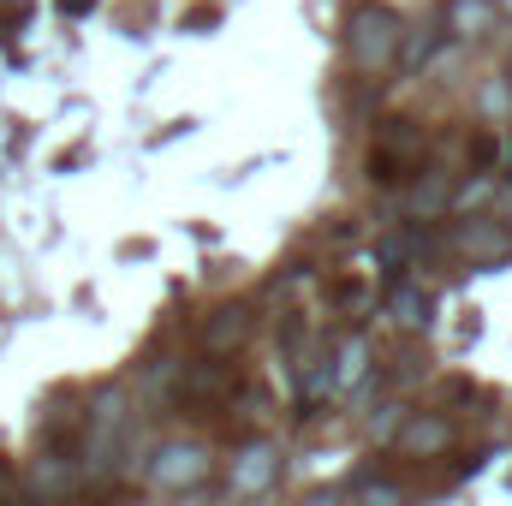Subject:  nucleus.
Wrapping results in <instances>:
<instances>
[{
  "label": "nucleus",
  "mask_w": 512,
  "mask_h": 506,
  "mask_svg": "<svg viewBox=\"0 0 512 506\" xmlns=\"http://www.w3.org/2000/svg\"><path fill=\"white\" fill-rule=\"evenodd\" d=\"M399 36H405V18L387 0H364L346 18V54L364 78H382V72L399 66Z\"/></svg>",
  "instance_id": "f257e3e1"
},
{
  "label": "nucleus",
  "mask_w": 512,
  "mask_h": 506,
  "mask_svg": "<svg viewBox=\"0 0 512 506\" xmlns=\"http://www.w3.org/2000/svg\"><path fill=\"white\" fill-rule=\"evenodd\" d=\"M417 161H423V131H417V120H382L376 149H370V179L376 185H399V179H411Z\"/></svg>",
  "instance_id": "f03ea898"
},
{
  "label": "nucleus",
  "mask_w": 512,
  "mask_h": 506,
  "mask_svg": "<svg viewBox=\"0 0 512 506\" xmlns=\"http://www.w3.org/2000/svg\"><path fill=\"white\" fill-rule=\"evenodd\" d=\"M209 477V447H197V441H167L161 453H155V465H149V483L161 489V495H185V489H197Z\"/></svg>",
  "instance_id": "7ed1b4c3"
},
{
  "label": "nucleus",
  "mask_w": 512,
  "mask_h": 506,
  "mask_svg": "<svg viewBox=\"0 0 512 506\" xmlns=\"http://www.w3.org/2000/svg\"><path fill=\"white\" fill-rule=\"evenodd\" d=\"M393 447H399V459H441L453 447V417L447 411H417V417L399 423Z\"/></svg>",
  "instance_id": "20e7f679"
},
{
  "label": "nucleus",
  "mask_w": 512,
  "mask_h": 506,
  "mask_svg": "<svg viewBox=\"0 0 512 506\" xmlns=\"http://www.w3.org/2000/svg\"><path fill=\"white\" fill-rule=\"evenodd\" d=\"M256 334V310L251 304H221L209 322H203V352L209 358H233V352H245V340Z\"/></svg>",
  "instance_id": "39448f33"
},
{
  "label": "nucleus",
  "mask_w": 512,
  "mask_h": 506,
  "mask_svg": "<svg viewBox=\"0 0 512 506\" xmlns=\"http://www.w3.org/2000/svg\"><path fill=\"white\" fill-rule=\"evenodd\" d=\"M274 477H280V447L274 441H251L239 453V465H233V489L239 495H262V489H274Z\"/></svg>",
  "instance_id": "423d86ee"
},
{
  "label": "nucleus",
  "mask_w": 512,
  "mask_h": 506,
  "mask_svg": "<svg viewBox=\"0 0 512 506\" xmlns=\"http://www.w3.org/2000/svg\"><path fill=\"white\" fill-rule=\"evenodd\" d=\"M453 245H459V256H483V262H495V256H512V233L489 215V221H465V227L453 233Z\"/></svg>",
  "instance_id": "0eeeda50"
},
{
  "label": "nucleus",
  "mask_w": 512,
  "mask_h": 506,
  "mask_svg": "<svg viewBox=\"0 0 512 506\" xmlns=\"http://www.w3.org/2000/svg\"><path fill=\"white\" fill-rule=\"evenodd\" d=\"M441 24H447L459 42H477V36L495 24V0H447V6H441Z\"/></svg>",
  "instance_id": "6e6552de"
},
{
  "label": "nucleus",
  "mask_w": 512,
  "mask_h": 506,
  "mask_svg": "<svg viewBox=\"0 0 512 506\" xmlns=\"http://www.w3.org/2000/svg\"><path fill=\"white\" fill-rule=\"evenodd\" d=\"M364 370H370V346H364V340H346V346L334 352V376L328 381H334V387H352Z\"/></svg>",
  "instance_id": "1a4fd4ad"
},
{
  "label": "nucleus",
  "mask_w": 512,
  "mask_h": 506,
  "mask_svg": "<svg viewBox=\"0 0 512 506\" xmlns=\"http://www.w3.org/2000/svg\"><path fill=\"white\" fill-rule=\"evenodd\" d=\"M429 54H435V24H417V30L399 36V66H405V72H417Z\"/></svg>",
  "instance_id": "9d476101"
},
{
  "label": "nucleus",
  "mask_w": 512,
  "mask_h": 506,
  "mask_svg": "<svg viewBox=\"0 0 512 506\" xmlns=\"http://www.w3.org/2000/svg\"><path fill=\"white\" fill-rule=\"evenodd\" d=\"M393 316H399V322H411V328H423V322H429V298L405 286V292H393Z\"/></svg>",
  "instance_id": "9b49d317"
},
{
  "label": "nucleus",
  "mask_w": 512,
  "mask_h": 506,
  "mask_svg": "<svg viewBox=\"0 0 512 506\" xmlns=\"http://www.w3.org/2000/svg\"><path fill=\"white\" fill-rule=\"evenodd\" d=\"M358 506H405L399 483H358Z\"/></svg>",
  "instance_id": "f8f14e48"
},
{
  "label": "nucleus",
  "mask_w": 512,
  "mask_h": 506,
  "mask_svg": "<svg viewBox=\"0 0 512 506\" xmlns=\"http://www.w3.org/2000/svg\"><path fill=\"white\" fill-rule=\"evenodd\" d=\"M298 506H346L340 489H310V495H298Z\"/></svg>",
  "instance_id": "ddd939ff"
},
{
  "label": "nucleus",
  "mask_w": 512,
  "mask_h": 506,
  "mask_svg": "<svg viewBox=\"0 0 512 506\" xmlns=\"http://www.w3.org/2000/svg\"><path fill=\"white\" fill-rule=\"evenodd\" d=\"M24 12H30L24 0H0V24H12V18H24Z\"/></svg>",
  "instance_id": "4468645a"
},
{
  "label": "nucleus",
  "mask_w": 512,
  "mask_h": 506,
  "mask_svg": "<svg viewBox=\"0 0 512 506\" xmlns=\"http://www.w3.org/2000/svg\"><path fill=\"white\" fill-rule=\"evenodd\" d=\"M90 6H96V0H60V12H72V18H78V12H90Z\"/></svg>",
  "instance_id": "2eb2a0df"
},
{
  "label": "nucleus",
  "mask_w": 512,
  "mask_h": 506,
  "mask_svg": "<svg viewBox=\"0 0 512 506\" xmlns=\"http://www.w3.org/2000/svg\"><path fill=\"white\" fill-rule=\"evenodd\" d=\"M495 12H507V18H512V0H495Z\"/></svg>",
  "instance_id": "dca6fc26"
}]
</instances>
